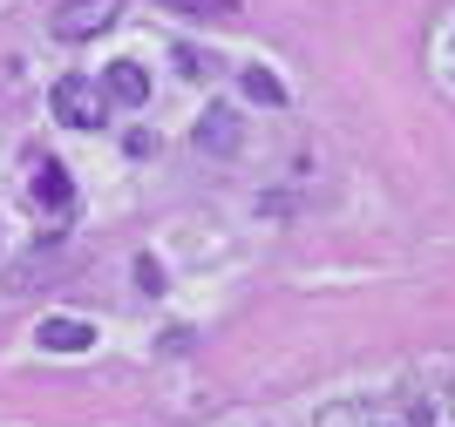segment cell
I'll return each mask as SVG.
<instances>
[{"mask_svg": "<svg viewBox=\"0 0 455 427\" xmlns=\"http://www.w3.org/2000/svg\"><path fill=\"white\" fill-rule=\"evenodd\" d=\"M116 14H123V0H68V7H55V28L61 41H95V35H109Z\"/></svg>", "mask_w": 455, "mask_h": 427, "instance_id": "obj_1", "label": "cell"}, {"mask_svg": "<svg viewBox=\"0 0 455 427\" xmlns=\"http://www.w3.org/2000/svg\"><path fill=\"white\" fill-rule=\"evenodd\" d=\"M48 102H55V115L68 130H95V123H102V89H95L89 75H61Z\"/></svg>", "mask_w": 455, "mask_h": 427, "instance_id": "obj_2", "label": "cell"}, {"mask_svg": "<svg viewBox=\"0 0 455 427\" xmlns=\"http://www.w3.org/2000/svg\"><path fill=\"white\" fill-rule=\"evenodd\" d=\"M41 346H48V353H89L95 326L89 319H41Z\"/></svg>", "mask_w": 455, "mask_h": 427, "instance_id": "obj_3", "label": "cell"}, {"mask_svg": "<svg viewBox=\"0 0 455 427\" xmlns=\"http://www.w3.org/2000/svg\"><path fill=\"white\" fill-rule=\"evenodd\" d=\"M109 102H123V109H136V102H150V75L136 68V61H109Z\"/></svg>", "mask_w": 455, "mask_h": 427, "instance_id": "obj_4", "label": "cell"}, {"mask_svg": "<svg viewBox=\"0 0 455 427\" xmlns=\"http://www.w3.org/2000/svg\"><path fill=\"white\" fill-rule=\"evenodd\" d=\"M28 190H35V204H48V210H68V170H61L55 156H41V163H35Z\"/></svg>", "mask_w": 455, "mask_h": 427, "instance_id": "obj_5", "label": "cell"}, {"mask_svg": "<svg viewBox=\"0 0 455 427\" xmlns=\"http://www.w3.org/2000/svg\"><path fill=\"white\" fill-rule=\"evenodd\" d=\"M164 7H177V14H211V20L238 14V0H164Z\"/></svg>", "mask_w": 455, "mask_h": 427, "instance_id": "obj_6", "label": "cell"}, {"mask_svg": "<svg viewBox=\"0 0 455 427\" xmlns=\"http://www.w3.org/2000/svg\"><path fill=\"white\" fill-rule=\"evenodd\" d=\"M245 89L259 95V102H279V95H285V89H279V82H272L266 68H251V75H245Z\"/></svg>", "mask_w": 455, "mask_h": 427, "instance_id": "obj_7", "label": "cell"}]
</instances>
